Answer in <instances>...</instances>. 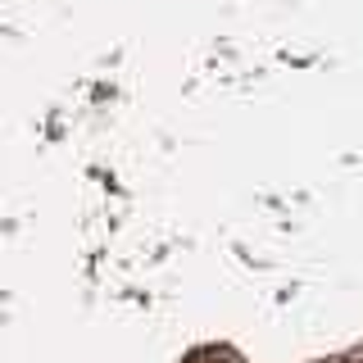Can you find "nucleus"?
<instances>
[{
    "instance_id": "nucleus-1",
    "label": "nucleus",
    "mask_w": 363,
    "mask_h": 363,
    "mask_svg": "<svg viewBox=\"0 0 363 363\" xmlns=\"http://www.w3.org/2000/svg\"><path fill=\"white\" fill-rule=\"evenodd\" d=\"M186 363H236V359L227 354V350H196Z\"/></svg>"
}]
</instances>
